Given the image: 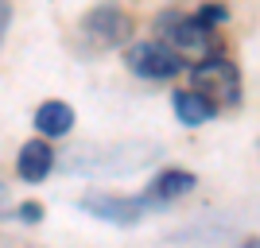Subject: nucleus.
<instances>
[{
	"instance_id": "nucleus-4",
	"label": "nucleus",
	"mask_w": 260,
	"mask_h": 248,
	"mask_svg": "<svg viewBox=\"0 0 260 248\" xmlns=\"http://www.w3.org/2000/svg\"><path fill=\"white\" fill-rule=\"evenodd\" d=\"M124 66L140 78L167 82V78H175L183 70V58H179V51H175L171 43H163V39H144V43H132L128 51H124Z\"/></svg>"
},
{
	"instance_id": "nucleus-9",
	"label": "nucleus",
	"mask_w": 260,
	"mask_h": 248,
	"mask_svg": "<svg viewBox=\"0 0 260 248\" xmlns=\"http://www.w3.org/2000/svg\"><path fill=\"white\" fill-rule=\"evenodd\" d=\"M35 128L39 136H66V132L74 128V109L66 105V101H43V105L35 109Z\"/></svg>"
},
{
	"instance_id": "nucleus-7",
	"label": "nucleus",
	"mask_w": 260,
	"mask_h": 248,
	"mask_svg": "<svg viewBox=\"0 0 260 248\" xmlns=\"http://www.w3.org/2000/svg\"><path fill=\"white\" fill-rule=\"evenodd\" d=\"M175 105V117L183 120L186 128H198V124H210L217 117V105L206 97V93H198V89H179L171 97Z\"/></svg>"
},
{
	"instance_id": "nucleus-1",
	"label": "nucleus",
	"mask_w": 260,
	"mask_h": 248,
	"mask_svg": "<svg viewBox=\"0 0 260 248\" xmlns=\"http://www.w3.org/2000/svg\"><path fill=\"white\" fill-rule=\"evenodd\" d=\"M190 82L198 93H206L217 109L221 105H237L241 101V70L221 54H206L190 66Z\"/></svg>"
},
{
	"instance_id": "nucleus-6",
	"label": "nucleus",
	"mask_w": 260,
	"mask_h": 248,
	"mask_svg": "<svg viewBox=\"0 0 260 248\" xmlns=\"http://www.w3.org/2000/svg\"><path fill=\"white\" fill-rule=\"evenodd\" d=\"M16 171H20L23 183H43L47 174L54 171V148L47 144V136L23 144V148H20V159H16Z\"/></svg>"
},
{
	"instance_id": "nucleus-8",
	"label": "nucleus",
	"mask_w": 260,
	"mask_h": 248,
	"mask_svg": "<svg viewBox=\"0 0 260 248\" xmlns=\"http://www.w3.org/2000/svg\"><path fill=\"white\" fill-rule=\"evenodd\" d=\"M194 186H198V179H194L190 171H183V167H171V171H159L152 183H148V194H152L159 205H171L175 198H186Z\"/></svg>"
},
{
	"instance_id": "nucleus-13",
	"label": "nucleus",
	"mask_w": 260,
	"mask_h": 248,
	"mask_svg": "<svg viewBox=\"0 0 260 248\" xmlns=\"http://www.w3.org/2000/svg\"><path fill=\"white\" fill-rule=\"evenodd\" d=\"M4 205H8V186L0 183V209H4Z\"/></svg>"
},
{
	"instance_id": "nucleus-2",
	"label": "nucleus",
	"mask_w": 260,
	"mask_h": 248,
	"mask_svg": "<svg viewBox=\"0 0 260 248\" xmlns=\"http://www.w3.org/2000/svg\"><path fill=\"white\" fill-rule=\"evenodd\" d=\"M82 209L101 217V221H113V225H140L148 214H155L163 205L155 202L148 190H144V194H105V190H89V194L82 198Z\"/></svg>"
},
{
	"instance_id": "nucleus-3",
	"label": "nucleus",
	"mask_w": 260,
	"mask_h": 248,
	"mask_svg": "<svg viewBox=\"0 0 260 248\" xmlns=\"http://www.w3.org/2000/svg\"><path fill=\"white\" fill-rule=\"evenodd\" d=\"M155 23H159L163 43H171L179 54H194V58L217 54L214 23H206L202 16H159Z\"/></svg>"
},
{
	"instance_id": "nucleus-10",
	"label": "nucleus",
	"mask_w": 260,
	"mask_h": 248,
	"mask_svg": "<svg viewBox=\"0 0 260 248\" xmlns=\"http://www.w3.org/2000/svg\"><path fill=\"white\" fill-rule=\"evenodd\" d=\"M198 16H202L206 23H225V20H229V12L221 8V4H206V8L198 12Z\"/></svg>"
},
{
	"instance_id": "nucleus-5",
	"label": "nucleus",
	"mask_w": 260,
	"mask_h": 248,
	"mask_svg": "<svg viewBox=\"0 0 260 248\" xmlns=\"http://www.w3.org/2000/svg\"><path fill=\"white\" fill-rule=\"evenodd\" d=\"M132 16L120 4H98V8H89L86 12V20H82V31L93 39L98 47H120V43H128L132 39Z\"/></svg>"
},
{
	"instance_id": "nucleus-12",
	"label": "nucleus",
	"mask_w": 260,
	"mask_h": 248,
	"mask_svg": "<svg viewBox=\"0 0 260 248\" xmlns=\"http://www.w3.org/2000/svg\"><path fill=\"white\" fill-rule=\"evenodd\" d=\"M8 23H12V4L0 0V43H4V35H8Z\"/></svg>"
},
{
	"instance_id": "nucleus-11",
	"label": "nucleus",
	"mask_w": 260,
	"mask_h": 248,
	"mask_svg": "<svg viewBox=\"0 0 260 248\" xmlns=\"http://www.w3.org/2000/svg\"><path fill=\"white\" fill-rule=\"evenodd\" d=\"M20 217L27 221V225H35V221L43 217V205H39V202H23V205H20Z\"/></svg>"
}]
</instances>
